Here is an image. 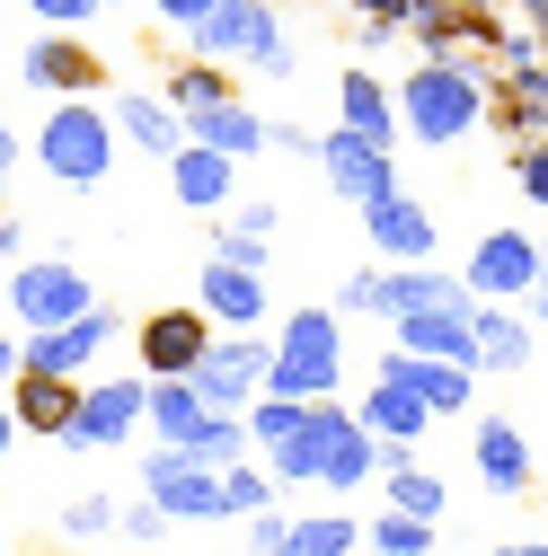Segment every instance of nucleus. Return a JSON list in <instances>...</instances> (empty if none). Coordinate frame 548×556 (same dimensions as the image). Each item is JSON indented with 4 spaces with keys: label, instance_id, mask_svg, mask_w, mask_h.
I'll return each mask as SVG.
<instances>
[{
    "label": "nucleus",
    "instance_id": "58836bf2",
    "mask_svg": "<svg viewBox=\"0 0 548 556\" xmlns=\"http://www.w3.org/2000/svg\"><path fill=\"white\" fill-rule=\"evenodd\" d=\"M151 10H160L169 27H186V36H195L203 18H213V10H222V0H151Z\"/></svg>",
    "mask_w": 548,
    "mask_h": 556
},
{
    "label": "nucleus",
    "instance_id": "f704fd0d",
    "mask_svg": "<svg viewBox=\"0 0 548 556\" xmlns=\"http://www.w3.org/2000/svg\"><path fill=\"white\" fill-rule=\"evenodd\" d=\"M372 547H381V556H425V547H434V521L389 513V521H372Z\"/></svg>",
    "mask_w": 548,
    "mask_h": 556
},
{
    "label": "nucleus",
    "instance_id": "9b49d317",
    "mask_svg": "<svg viewBox=\"0 0 548 556\" xmlns=\"http://www.w3.org/2000/svg\"><path fill=\"white\" fill-rule=\"evenodd\" d=\"M319 177L346 194V203H363V213H372L381 194H398L389 151H381V142H363V132H346V124H336V132H319Z\"/></svg>",
    "mask_w": 548,
    "mask_h": 556
},
{
    "label": "nucleus",
    "instance_id": "37998d69",
    "mask_svg": "<svg viewBox=\"0 0 548 556\" xmlns=\"http://www.w3.org/2000/svg\"><path fill=\"white\" fill-rule=\"evenodd\" d=\"M0 451H18V415H10V389H0Z\"/></svg>",
    "mask_w": 548,
    "mask_h": 556
},
{
    "label": "nucleus",
    "instance_id": "c85d7f7f",
    "mask_svg": "<svg viewBox=\"0 0 548 556\" xmlns=\"http://www.w3.org/2000/svg\"><path fill=\"white\" fill-rule=\"evenodd\" d=\"M381 477H389V513H407V521H434V513H443V477H434V468L398 459V468H381Z\"/></svg>",
    "mask_w": 548,
    "mask_h": 556
},
{
    "label": "nucleus",
    "instance_id": "b1692460",
    "mask_svg": "<svg viewBox=\"0 0 548 556\" xmlns=\"http://www.w3.org/2000/svg\"><path fill=\"white\" fill-rule=\"evenodd\" d=\"M425 425H434V406H425L416 389H398V380H372V397H363V433H372V442H398V451H407V442H416Z\"/></svg>",
    "mask_w": 548,
    "mask_h": 556
},
{
    "label": "nucleus",
    "instance_id": "aec40b11",
    "mask_svg": "<svg viewBox=\"0 0 548 556\" xmlns=\"http://www.w3.org/2000/svg\"><path fill=\"white\" fill-rule=\"evenodd\" d=\"M177 124H186V142L222 151V160H257V151H265V115H257V106H239V98L203 106V115H177Z\"/></svg>",
    "mask_w": 548,
    "mask_h": 556
},
{
    "label": "nucleus",
    "instance_id": "9d476101",
    "mask_svg": "<svg viewBox=\"0 0 548 556\" xmlns=\"http://www.w3.org/2000/svg\"><path fill=\"white\" fill-rule=\"evenodd\" d=\"M142 495L169 521H222V468H195L186 451H142Z\"/></svg>",
    "mask_w": 548,
    "mask_h": 556
},
{
    "label": "nucleus",
    "instance_id": "4c0bfd02",
    "mask_svg": "<svg viewBox=\"0 0 548 556\" xmlns=\"http://www.w3.org/2000/svg\"><path fill=\"white\" fill-rule=\"evenodd\" d=\"M513 177H522V194H531V203H548V142H531V151L513 160Z\"/></svg>",
    "mask_w": 548,
    "mask_h": 556
},
{
    "label": "nucleus",
    "instance_id": "6ab92c4d",
    "mask_svg": "<svg viewBox=\"0 0 548 556\" xmlns=\"http://www.w3.org/2000/svg\"><path fill=\"white\" fill-rule=\"evenodd\" d=\"M10 415H18V433H45V442H62V433H72V415H80V380L18 371V380H10Z\"/></svg>",
    "mask_w": 548,
    "mask_h": 556
},
{
    "label": "nucleus",
    "instance_id": "473e14b6",
    "mask_svg": "<svg viewBox=\"0 0 548 556\" xmlns=\"http://www.w3.org/2000/svg\"><path fill=\"white\" fill-rule=\"evenodd\" d=\"M265 495H274V468H248V459L222 468V521L231 513H265Z\"/></svg>",
    "mask_w": 548,
    "mask_h": 556
},
{
    "label": "nucleus",
    "instance_id": "c03bdc74",
    "mask_svg": "<svg viewBox=\"0 0 548 556\" xmlns=\"http://www.w3.org/2000/svg\"><path fill=\"white\" fill-rule=\"evenodd\" d=\"M531 309L548 318V248H539V283H531Z\"/></svg>",
    "mask_w": 548,
    "mask_h": 556
},
{
    "label": "nucleus",
    "instance_id": "f3484780",
    "mask_svg": "<svg viewBox=\"0 0 548 556\" xmlns=\"http://www.w3.org/2000/svg\"><path fill=\"white\" fill-rule=\"evenodd\" d=\"M195 301H203V318H213L222 336H257V327H265V274H231V265H203Z\"/></svg>",
    "mask_w": 548,
    "mask_h": 556
},
{
    "label": "nucleus",
    "instance_id": "dca6fc26",
    "mask_svg": "<svg viewBox=\"0 0 548 556\" xmlns=\"http://www.w3.org/2000/svg\"><path fill=\"white\" fill-rule=\"evenodd\" d=\"M363 230H372V248H381L389 265H434V213H425V203L381 194L372 213H363Z\"/></svg>",
    "mask_w": 548,
    "mask_h": 556
},
{
    "label": "nucleus",
    "instance_id": "2eb2a0df",
    "mask_svg": "<svg viewBox=\"0 0 548 556\" xmlns=\"http://www.w3.org/2000/svg\"><path fill=\"white\" fill-rule=\"evenodd\" d=\"M389 327H398V354H425V363H469V371H477V301L416 309V318H389Z\"/></svg>",
    "mask_w": 548,
    "mask_h": 556
},
{
    "label": "nucleus",
    "instance_id": "5701e85b",
    "mask_svg": "<svg viewBox=\"0 0 548 556\" xmlns=\"http://www.w3.org/2000/svg\"><path fill=\"white\" fill-rule=\"evenodd\" d=\"M477 485H487V495H522L531 485V442L505 425V415L477 425Z\"/></svg>",
    "mask_w": 548,
    "mask_h": 556
},
{
    "label": "nucleus",
    "instance_id": "a211bd4d",
    "mask_svg": "<svg viewBox=\"0 0 548 556\" xmlns=\"http://www.w3.org/2000/svg\"><path fill=\"white\" fill-rule=\"evenodd\" d=\"M169 194L186 203V213H231V194H239V160L186 142V151L169 160Z\"/></svg>",
    "mask_w": 548,
    "mask_h": 556
},
{
    "label": "nucleus",
    "instance_id": "c756f323",
    "mask_svg": "<svg viewBox=\"0 0 548 556\" xmlns=\"http://www.w3.org/2000/svg\"><path fill=\"white\" fill-rule=\"evenodd\" d=\"M222 98H239L222 80V62H177V72H169V106L177 115H203V106H222Z\"/></svg>",
    "mask_w": 548,
    "mask_h": 556
},
{
    "label": "nucleus",
    "instance_id": "f03ea898",
    "mask_svg": "<svg viewBox=\"0 0 548 556\" xmlns=\"http://www.w3.org/2000/svg\"><path fill=\"white\" fill-rule=\"evenodd\" d=\"M274 477H284V485L319 477V485H336V495H354L363 477H381V442L363 433V415H346V406H310L301 442L274 451Z\"/></svg>",
    "mask_w": 548,
    "mask_h": 556
},
{
    "label": "nucleus",
    "instance_id": "bb28decb",
    "mask_svg": "<svg viewBox=\"0 0 548 556\" xmlns=\"http://www.w3.org/2000/svg\"><path fill=\"white\" fill-rule=\"evenodd\" d=\"M115 124H124V142H142V151H169V160L186 151V124H177L169 98H133V89H124V98H115Z\"/></svg>",
    "mask_w": 548,
    "mask_h": 556
},
{
    "label": "nucleus",
    "instance_id": "4be33fe9",
    "mask_svg": "<svg viewBox=\"0 0 548 556\" xmlns=\"http://www.w3.org/2000/svg\"><path fill=\"white\" fill-rule=\"evenodd\" d=\"M336 124L389 151V142H398V98H389L372 72H346V80H336Z\"/></svg>",
    "mask_w": 548,
    "mask_h": 556
},
{
    "label": "nucleus",
    "instance_id": "a18cd8bd",
    "mask_svg": "<svg viewBox=\"0 0 548 556\" xmlns=\"http://www.w3.org/2000/svg\"><path fill=\"white\" fill-rule=\"evenodd\" d=\"M496 556H548V539H513V547H496Z\"/></svg>",
    "mask_w": 548,
    "mask_h": 556
},
{
    "label": "nucleus",
    "instance_id": "7ed1b4c3",
    "mask_svg": "<svg viewBox=\"0 0 548 556\" xmlns=\"http://www.w3.org/2000/svg\"><path fill=\"white\" fill-rule=\"evenodd\" d=\"M398 124L416 132V142L451 151L460 132L487 124V80L460 72V62H425V72H407V89H398Z\"/></svg>",
    "mask_w": 548,
    "mask_h": 556
},
{
    "label": "nucleus",
    "instance_id": "39448f33",
    "mask_svg": "<svg viewBox=\"0 0 548 556\" xmlns=\"http://www.w3.org/2000/svg\"><path fill=\"white\" fill-rule=\"evenodd\" d=\"M98 309V283L72 265V256H18L10 265V318L27 336H53V327H72Z\"/></svg>",
    "mask_w": 548,
    "mask_h": 556
},
{
    "label": "nucleus",
    "instance_id": "49530a36",
    "mask_svg": "<svg viewBox=\"0 0 548 556\" xmlns=\"http://www.w3.org/2000/svg\"><path fill=\"white\" fill-rule=\"evenodd\" d=\"M522 10H531V18H548V0H522Z\"/></svg>",
    "mask_w": 548,
    "mask_h": 556
},
{
    "label": "nucleus",
    "instance_id": "f8f14e48",
    "mask_svg": "<svg viewBox=\"0 0 548 556\" xmlns=\"http://www.w3.org/2000/svg\"><path fill=\"white\" fill-rule=\"evenodd\" d=\"M18 72H27V89H45V98H98V89H107V53L80 45V36H36Z\"/></svg>",
    "mask_w": 548,
    "mask_h": 556
},
{
    "label": "nucleus",
    "instance_id": "c9c22d12",
    "mask_svg": "<svg viewBox=\"0 0 548 556\" xmlns=\"http://www.w3.org/2000/svg\"><path fill=\"white\" fill-rule=\"evenodd\" d=\"M248 547H257V556H284V547H292V521L274 513V504H265V513H248Z\"/></svg>",
    "mask_w": 548,
    "mask_h": 556
},
{
    "label": "nucleus",
    "instance_id": "de8ad7c7",
    "mask_svg": "<svg viewBox=\"0 0 548 556\" xmlns=\"http://www.w3.org/2000/svg\"><path fill=\"white\" fill-rule=\"evenodd\" d=\"M539 45H548V18H539Z\"/></svg>",
    "mask_w": 548,
    "mask_h": 556
},
{
    "label": "nucleus",
    "instance_id": "ea45409f",
    "mask_svg": "<svg viewBox=\"0 0 548 556\" xmlns=\"http://www.w3.org/2000/svg\"><path fill=\"white\" fill-rule=\"evenodd\" d=\"M124 530H133V539H142V547H151V539H169V513H160V504L142 495V504H133V513H124Z\"/></svg>",
    "mask_w": 548,
    "mask_h": 556
},
{
    "label": "nucleus",
    "instance_id": "a878e982",
    "mask_svg": "<svg viewBox=\"0 0 548 556\" xmlns=\"http://www.w3.org/2000/svg\"><path fill=\"white\" fill-rule=\"evenodd\" d=\"M203 425H213V406L195 397V380H151V433H160L169 451H186Z\"/></svg>",
    "mask_w": 548,
    "mask_h": 556
},
{
    "label": "nucleus",
    "instance_id": "72a5a7b5",
    "mask_svg": "<svg viewBox=\"0 0 548 556\" xmlns=\"http://www.w3.org/2000/svg\"><path fill=\"white\" fill-rule=\"evenodd\" d=\"M115 521H124L115 495H72V504H62V539H107Z\"/></svg>",
    "mask_w": 548,
    "mask_h": 556
},
{
    "label": "nucleus",
    "instance_id": "79ce46f5",
    "mask_svg": "<svg viewBox=\"0 0 548 556\" xmlns=\"http://www.w3.org/2000/svg\"><path fill=\"white\" fill-rule=\"evenodd\" d=\"M10 168H18V132L0 124V186H10Z\"/></svg>",
    "mask_w": 548,
    "mask_h": 556
},
{
    "label": "nucleus",
    "instance_id": "1a4fd4ad",
    "mask_svg": "<svg viewBox=\"0 0 548 556\" xmlns=\"http://www.w3.org/2000/svg\"><path fill=\"white\" fill-rule=\"evenodd\" d=\"M203 354H213V318H203V309H151L142 327H133V363H142V380H195Z\"/></svg>",
    "mask_w": 548,
    "mask_h": 556
},
{
    "label": "nucleus",
    "instance_id": "cd10ccee",
    "mask_svg": "<svg viewBox=\"0 0 548 556\" xmlns=\"http://www.w3.org/2000/svg\"><path fill=\"white\" fill-rule=\"evenodd\" d=\"M531 363V327L513 309H477V371H522Z\"/></svg>",
    "mask_w": 548,
    "mask_h": 556
},
{
    "label": "nucleus",
    "instance_id": "6e6552de",
    "mask_svg": "<svg viewBox=\"0 0 548 556\" xmlns=\"http://www.w3.org/2000/svg\"><path fill=\"white\" fill-rule=\"evenodd\" d=\"M265 371H274V344L265 336H213V354L195 363V397L213 415H248L265 397Z\"/></svg>",
    "mask_w": 548,
    "mask_h": 556
},
{
    "label": "nucleus",
    "instance_id": "2f4dec72",
    "mask_svg": "<svg viewBox=\"0 0 548 556\" xmlns=\"http://www.w3.org/2000/svg\"><path fill=\"white\" fill-rule=\"evenodd\" d=\"M354 539H363V530H354L346 513H310V521H292V547H284V556H354Z\"/></svg>",
    "mask_w": 548,
    "mask_h": 556
},
{
    "label": "nucleus",
    "instance_id": "a19ab883",
    "mask_svg": "<svg viewBox=\"0 0 548 556\" xmlns=\"http://www.w3.org/2000/svg\"><path fill=\"white\" fill-rule=\"evenodd\" d=\"M18 371H27V354H18V344H10V336H0V389H10Z\"/></svg>",
    "mask_w": 548,
    "mask_h": 556
},
{
    "label": "nucleus",
    "instance_id": "4468645a",
    "mask_svg": "<svg viewBox=\"0 0 548 556\" xmlns=\"http://www.w3.org/2000/svg\"><path fill=\"white\" fill-rule=\"evenodd\" d=\"M115 309H89V318H72V327H53V336H27L18 354H27V371H45V380H80L107 344H115Z\"/></svg>",
    "mask_w": 548,
    "mask_h": 556
},
{
    "label": "nucleus",
    "instance_id": "423d86ee",
    "mask_svg": "<svg viewBox=\"0 0 548 556\" xmlns=\"http://www.w3.org/2000/svg\"><path fill=\"white\" fill-rule=\"evenodd\" d=\"M231 53L257 62L265 80H284V72H292V45H284V27H274L265 0H222V10L195 27V62H231Z\"/></svg>",
    "mask_w": 548,
    "mask_h": 556
},
{
    "label": "nucleus",
    "instance_id": "412c9836",
    "mask_svg": "<svg viewBox=\"0 0 548 556\" xmlns=\"http://www.w3.org/2000/svg\"><path fill=\"white\" fill-rule=\"evenodd\" d=\"M381 380H398V389H416L434 415H460L469 406V363H425V354H381Z\"/></svg>",
    "mask_w": 548,
    "mask_h": 556
},
{
    "label": "nucleus",
    "instance_id": "0eeeda50",
    "mask_svg": "<svg viewBox=\"0 0 548 556\" xmlns=\"http://www.w3.org/2000/svg\"><path fill=\"white\" fill-rule=\"evenodd\" d=\"M142 425H151V380H80V415L62 451H124Z\"/></svg>",
    "mask_w": 548,
    "mask_h": 556
},
{
    "label": "nucleus",
    "instance_id": "7c9ffc66",
    "mask_svg": "<svg viewBox=\"0 0 548 556\" xmlns=\"http://www.w3.org/2000/svg\"><path fill=\"white\" fill-rule=\"evenodd\" d=\"M301 425H310V406H292V397H257V406H248V442H257V451L301 442Z\"/></svg>",
    "mask_w": 548,
    "mask_h": 556
},
{
    "label": "nucleus",
    "instance_id": "393cba45",
    "mask_svg": "<svg viewBox=\"0 0 548 556\" xmlns=\"http://www.w3.org/2000/svg\"><path fill=\"white\" fill-rule=\"evenodd\" d=\"M265 256H274V203H239L231 230L213 239V265H231V274H265Z\"/></svg>",
    "mask_w": 548,
    "mask_h": 556
},
{
    "label": "nucleus",
    "instance_id": "e433bc0d",
    "mask_svg": "<svg viewBox=\"0 0 548 556\" xmlns=\"http://www.w3.org/2000/svg\"><path fill=\"white\" fill-rule=\"evenodd\" d=\"M27 10H36L53 36H72V27H89V18H98V0H27Z\"/></svg>",
    "mask_w": 548,
    "mask_h": 556
},
{
    "label": "nucleus",
    "instance_id": "09e8293b",
    "mask_svg": "<svg viewBox=\"0 0 548 556\" xmlns=\"http://www.w3.org/2000/svg\"><path fill=\"white\" fill-rule=\"evenodd\" d=\"M98 10H115V0H98Z\"/></svg>",
    "mask_w": 548,
    "mask_h": 556
},
{
    "label": "nucleus",
    "instance_id": "20e7f679",
    "mask_svg": "<svg viewBox=\"0 0 548 556\" xmlns=\"http://www.w3.org/2000/svg\"><path fill=\"white\" fill-rule=\"evenodd\" d=\"M36 168H45L53 186H98V177L115 168V115H107L98 98L45 106V124H36Z\"/></svg>",
    "mask_w": 548,
    "mask_h": 556
},
{
    "label": "nucleus",
    "instance_id": "ddd939ff",
    "mask_svg": "<svg viewBox=\"0 0 548 556\" xmlns=\"http://www.w3.org/2000/svg\"><path fill=\"white\" fill-rule=\"evenodd\" d=\"M460 283H469V301H522V292L539 283V239H522V230H487Z\"/></svg>",
    "mask_w": 548,
    "mask_h": 556
},
{
    "label": "nucleus",
    "instance_id": "f257e3e1",
    "mask_svg": "<svg viewBox=\"0 0 548 556\" xmlns=\"http://www.w3.org/2000/svg\"><path fill=\"white\" fill-rule=\"evenodd\" d=\"M336 380H346V318H336V309H292L284 327H274V371H265V397L336 406Z\"/></svg>",
    "mask_w": 548,
    "mask_h": 556
}]
</instances>
